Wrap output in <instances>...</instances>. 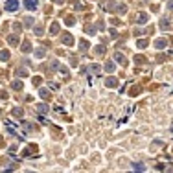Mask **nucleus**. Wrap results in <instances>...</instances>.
<instances>
[{
  "label": "nucleus",
  "mask_w": 173,
  "mask_h": 173,
  "mask_svg": "<svg viewBox=\"0 0 173 173\" xmlns=\"http://www.w3.org/2000/svg\"><path fill=\"white\" fill-rule=\"evenodd\" d=\"M44 50H43V48H39V50H35V57H44Z\"/></svg>",
  "instance_id": "obj_8"
},
{
  "label": "nucleus",
  "mask_w": 173,
  "mask_h": 173,
  "mask_svg": "<svg viewBox=\"0 0 173 173\" xmlns=\"http://www.w3.org/2000/svg\"><path fill=\"white\" fill-rule=\"evenodd\" d=\"M63 43H65V44H68V46H70V44L74 43V39H72V35H65V37H63Z\"/></svg>",
  "instance_id": "obj_5"
},
{
  "label": "nucleus",
  "mask_w": 173,
  "mask_h": 173,
  "mask_svg": "<svg viewBox=\"0 0 173 173\" xmlns=\"http://www.w3.org/2000/svg\"><path fill=\"white\" fill-rule=\"evenodd\" d=\"M105 85H107V87H116V79H107Z\"/></svg>",
  "instance_id": "obj_10"
},
{
  "label": "nucleus",
  "mask_w": 173,
  "mask_h": 173,
  "mask_svg": "<svg viewBox=\"0 0 173 173\" xmlns=\"http://www.w3.org/2000/svg\"><path fill=\"white\" fill-rule=\"evenodd\" d=\"M66 24H68V26H72V24H74V19H72V17H68V19H66Z\"/></svg>",
  "instance_id": "obj_16"
},
{
  "label": "nucleus",
  "mask_w": 173,
  "mask_h": 173,
  "mask_svg": "<svg viewBox=\"0 0 173 173\" xmlns=\"http://www.w3.org/2000/svg\"><path fill=\"white\" fill-rule=\"evenodd\" d=\"M13 112H15L17 116H22V112H24V110H22V109H15V110H13Z\"/></svg>",
  "instance_id": "obj_14"
},
{
  "label": "nucleus",
  "mask_w": 173,
  "mask_h": 173,
  "mask_svg": "<svg viewBox=\"0 0 173 173\" xmlns=\"http://www.w3.org/2000/svg\"><path fill=\"white\" fill-rule=\"evenodd\" d=\"M155 46H157V48H162V46H166V41H164V39H158L157 43H155Z\"/></svg>",
  "instance_id": "obj_9"
},
{
  "label": "nucleus",
  "mask_w": 173,
  "mask_h": 173,
  "mask_svg": "<svg viewBox=\"0 0 173 173\" xmlns=\"http://www.w3.org/2000/svg\"><path fill=\"white\" fill-rule=\"evenodd\" d=\"M31 50V48H30V43H24L22 44V52H30Z\"/></svg>",
  "instance_id": "obj_13"
},
{
  "label": "nucleus",
  "mask_w": 173,
  "mask_h": 173,
  "mask_svg": "<svg viewBox=\"0 0 173 173\" xmlns=\"http://www.w3.org/2000/svg\"><path fill=\"white\" fill-rule=\"evenodd\" d=\"M13 88H17V90H20V88H22V83H20V81H15V83H13Z\"/></svg>",
  "instance_id": "obj_12"
},
{
  "label": "nucleus",
  "mask_w": 173,
  "mask_h": 173,
  "mask_svg": "<svg viewBox=\"0 0 173 173\" xmlns=\"http://www.w3.org/2000/svg\"><path fill=\"white\" fill-rule=\"evenodd\" d=\"M37 4H39V0H24V6H26V9H35L37 8Z\"/></svg>",
  "instance_id": "obj_2"
},
{
  "label": "nucleus",
  "mask_w": 173,
  "mask_h": 173,
  "mask_svg": "<svg viewBox=\"0 0 173 173\" xmlns=\"http://www.w3.org/2000/svg\"><path fill=\"white\" fill-rule=\"evenodd\" d=\"M8 43H9V44H17V43H19V35H17V33H15V35H9V37H8Z\"/></svg>",
  "instance_id": "obj_4"
},
{
  "label": "nucleus",
  "mask_w": 173,
  "mask_h": 173,
  "mask_svg": "<svg viewBox=\"0 0 173 173\" xmlns=\"http://www.w3.org/2000/svg\"><path fill=\"white\" fill-rule=\"evenodd\" d=\"M57 30H59V26L57 24H52V33H57Z\"/></svg>",
  "instance_id": "obj_15"
},
{
  "label": "nucleus",
  "mask_w": 173,
  "mask_h": 173,
  "mask_svg": "<svg viewBox=\"0 0 173 173\" xmlns=\"http://www.w3.org/2000/svg\"><path fill=\"white\" fill-rule=\"evenodd\" d=\"M135 19H136L138 24H146V22H147V15H146V13H136Z\"/></svg>",
  "instance_id": "obj_3"
},
{
  "label": "nucleus",
  "mask_w": 173,
  "mask_h": 173,
  "mask_svg": "<svg viewBox=\"0 0 173 173\" xmlns=\"http://www.w3.org/2000/svg\"><path fill=\"white\" fill-rule=\"evenodd\" d=\"M9 59V52H0V61H8Z\"/></svg>",
  "instance_id": "obj_7"
},
{
  "label": "nucleus",
  "mask_w": 173,
  "mask_h": 173,
  "mask_svg": "<svg viewBox=\"0 0 173 173\" xmlns=\"http://www.w3.org/2000/svg\"><path fill=\"white\" fill-rule=\"evenodd\" d=\"M114 59H116V61H118V63H122V65H123V63H125V57H123V55H122L120 52H118V53H116V55H114Z\"/></svg>",
  "instance_id": "obj_6"
},
{
  "label": "nucleus",
  "mask_w": 173,
  "mask_h": 173,
  "mask_svg": "<svg viewBox=\"0 0 173 173\" xmlns=\"http://www.w3.org/2000/svg\"><path fill=\"white\" fill-rule=\"evenodd\" d=\"M41 96H43V98H46V96H48V90H44V88H43V90H41Z\"/></svg>",
  "instance_id": "obj_20"
},
{
  "label": "nucleus",
  "mask_w": 173,
  "mask_h": 173,
  "mask_svg": "<svg viewBox=\"0 0 173 173\" xmlns=\"http://www.w3.org/2000/svg\"><path fill=\"white\" fill-rule=\"evenodd\" d=\"M37 109L41 110V112H46V110H48V107L44 105V103H41V105H37Z\"/></svg>",
  "instance_id": "obj_11"
},
{
  "label": "nucleus",
  "mask_w": 173,
  "mask_h": 173,
  "mask_svg": "<svg viewBox=\"0 0 173 173\" xmlns=\"http://www.w3.org/2000/svg\"><path fill=\"white\" fill-rule=\"evenodd\" d=\"M107 70H109V72H112V70H114V65H112V63H109V65H107Z\"/></svg>",
  "instance_id": "obj_17"
},
{
  "label": "nucleus",
  "mask_w": 173,
  "mask_h": 173,
  "mask_svg": "<svg viewBox=\"0 0 173 173\" xmlns=\"http://www.w3.org/2000/svg\"><path fill=\"white\" fill-rule=\"evenodd\" d=\"M4 9L6 11H17L19 9V0H8L4 4Z\"/></svg>",
  "instance_id": "obj_1"
},
{
  "label": "nucleus",
  "mask_w": 173,
  "mask_h": 173,
  "mask_svg": "<svg viewBox=\"0 0 173 173\" xmlns=\"http://www.w3.org/2000/svg\"><path fill=\"white\" fill-rule=\"evenodd\" d=\"M55 2H61V0H55Z\"/></svg>",
  "instance_id": "obj_22"
},
{
  "label": "nucleus",
  "mask_w": 173,
  "mask_h": 173,
  "mask_svg": "<svg viewBox=\"0 0 173 173\" xmlns=\"http://www.w3.org/2000/svg\"><path fill=\"white\" fill-rule=\"evenodd\" d=\"M35 33L37 35H43V28H35Z\"/></svg>",
  "instance_id": "obj_18"
},
{
  "label": "nucleus",
  "mask_w": 173,
  "mask_h": 173,
  "mask_svg": "<svg viewBox=\"0 0 173 173\" xmlns=\"http://www.w3.org/2000/svg\"><path fill=\"white\" fill-rule=\"evenodd\" d=\"M168 6H169V8H171V9H173V2H169V4H168Z\"/></svg>",
  "instance_id": "obj_21"
},
{
  "label": "nucleus",
  "mask_w": 173,
  "mask_h": 173,
  "mask_svg": "<svg viewBox=\"0 0 173 173\" xmlns=\"http://www.w3.org/2000/svg\"><path fill=\"white\" fill-rule=\"evenodd\" d=\"M147 43H146V41H138V46H140V48H144V46H146Z\"/></svg>",
  "instance_id": "obj_19"
}]
</instances>
